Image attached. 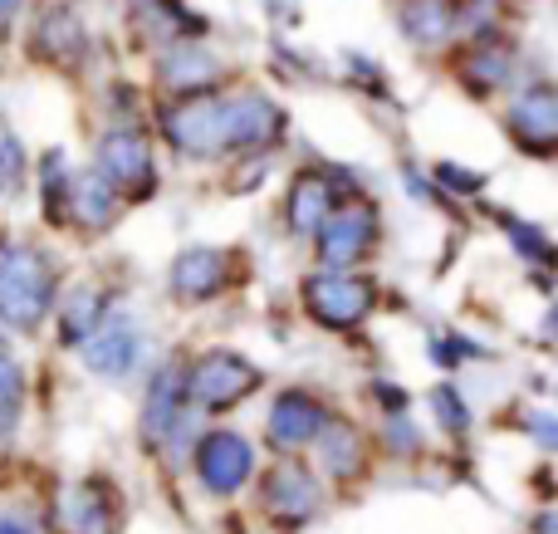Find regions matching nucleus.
I'll use <instances>...</instances> for the list:
<instances>
[{
    "label": "nucleus",
    "mask_w": 558,
    "mask_h": 534,
    "mask_svg": "<svg viewBox=\"0 0 558 534\" xmlns=\"http://www.w3.org/2000/svg\"><path fill=\"white\" fill-rule=\"evenodd\" d=\"M49 294H54V275H49L45 255L29 245L0 251V324L5 329H39V319L49 314Z\"/></svg>",
    "instance_id": "1"
},
{
    "label": "nucleus",
    "mask_w": 558,
    "mask_h": 534,
    "mask_svg": "<svg viewBox=\"0 0 558 534\" xmlns=\"http://www.w3.org/2000/svg\"><path fill=\"white\" fill-rule=\"evenodd\" d=\"M162 133H167V143L186 157L231 153V113H226V98H192V104H182V108H167Z\"/></svg>",
    "instance_id": "2"
},
{
    "label": "nucleus",
    "mask_w": 558,
    "mask_h": 534,
    "mask_svg": "<svg viewBox=\"0 0 558 534\" xmlns=\"http://www.w3.org/2000/svg\"><path fill=\"white\" fill-rule=\"evenodd\" d=\"M98 172H104V182L113 186L118 196H147L157 182L147 137L133 133V128H113V133L98 143Z\"/></svg>",
    "instance_id": "3"
},
{
    "label": "nucleus",
    "mask_w": 558,
    "mask_h": 534,
    "mask_svg": "<svg viewBox=\"0 0 558 534\" xmlns=\"http://www.w3.org/2000/svg\"><path fill=\"white\" fill-rule=\"evenodd\" d=\"M255 383H260V368H255V363H245L241 353L216 349L192 368V378H186L182 392L196 402V408H231V402H241L245 392H255Z\"/></svg>",
    "instance_id": "4"
},
{
    "label": "nucleus",
    "mask_w": 558,
    "mask_h": 534,
    "mask_svg": "<svg viewBox=\"0 0 558 534\" xmlns=\"http://www.w3.org/2000/svg\"><path fill=\"white\" fill-rule=\"evenodd\" d=\"M304 304L328 329H353L373 310V284L353 280V275H314V280H304Z\"/></svg>",
    "instance_id": "5"
},
{
    "label": "nucleus",
    "mask_w": 558,
    "mask_h": 534,
    "mask_svg": "<svg viewBox=\"0 0 558 534\" xmlns=\"http://www.w3.org/2000/svg\"><path fill=\"white\" fill-rule=\"evenodd\" d=\"M251 466H255V451H251V441L235 437V432H211V437H202V447H196V476H202V486L216 490V496L241 490Z\"/></svg>",
    "instance_id": "6"
},
{
    "label": "nucleus",
    "mask_w": 558,
    "mask_h": 534,
    "mask_svg": "<svg viewBox=\"0 0 558 534\" xmlns=\"http://www.w3.org/2000/svg\"><path fill=\"white\" fill-rule=\"evenodd\" d=\"M226 113H231V147L251 153V147H270L279 133H284V113H279L275 98L265 94H235L226 98Z\"/></svg>",
    "instance_id": "7"
},
{
    "label": "nucleus",
    "mask_w": 558,
    "mask_h": 534,
    "mask_svg": "<svg viewBox=\"0 0 558 534\" xmlns=\"http://www.w3.org/2000/svg\"><path fill=\"white\" fill-rule=\"evenodd\" d=\"M143 359V333L133 329L128 319H113L108 329H94L84 339V363L104 378H128Z\"/></svg>",
    "instance_id": "8"
},
{
    "label": "nucleus",
    "mask_w": 558,
    "mask_h": 534,
    "mask_svg": "<svg viewBox=\"0 0 558 534\" xmlns=\"http://www.w3.org/2000/svg\"><path fill=\"white\" fill-rule=\"evenodd\" d=\"M373 211L367 206H348V211H333L324 226H318V255L328 265H353L363 260V251L373 245Z\"/></svg>",
    "instance_id": "9"
},
{
    "label": "nucleus",
    "mask_w": 558,
    "mask_h": 534,
    "mask_svg": "<svg viewBox=\"0 0 558 534\" xmlns=\"http://www.w3.org/2000/svg\"><path fill=\"white\" fill-rule=\"evenodd\" d=\"M510 128H514V137H520L530 153L549 157V147H554V137H558V94H554L549 84L524 88L520 104L510 108Z\"/></svg>",
    "instance_id": "10"
},
{
    "label": "nucleus",
    "mask_w": 558,
    "mask_h": 534,
    "mask_svg": "<svg viewBox=\"0 0 558 534\" xmlns=\"http://www.w3.org/2000/svg\"><path fill=\"white\" fill-rule=\"evenodd\" d=\"M333 216V182L324 172H299L284 196V221L294 235H314Z\"/></svg>",
    "instance_id": "11"
},
{
    "label": "nucleus",
    "mask_w": 558,
    "mask_h": 534,
    "mask_svg": "<svg viewBox=\"0 0 558 534\" xmlns=\"http://www.w3.org/2000/svg\"><path fill=\"white\" fill-rule=\"evenodd\" d=\"M324 408H318L308 392H284V398H275L270 408V441L275 447H308V441L324 432Z\"/></svg>",
    "instance_id": "12"
},
{
    "label": "nucleus",
    "mask_w": 558,
    "mask_h": 534,
    "mask_svg": "<svg viewBox=\"0 0 558 534\" xmlns=\"http://www.w3.org/2000/svg\"><path fill=\"white\" fill-rule=\"evenodd\" d=\"M397 20H402L412 45L436 49L456 35V25H461V0H402Z\"/></svg>",
    "instance_id": "13"
},
{
    "label": "nucleus",
    "mask_w": 558,
    "mask_h": 534,
    "mask_svg": "<svg viewBox=\"0 0 558 534\" xmlns=\"http://www.w3.org/2000/svg\"><path fill=\"white\" fill-rule=\"evenodd\" d=\"M226 284V251L216 245H196V251H182L172 265V290L182 300H211Z\"/></svg>",
    "instance_id": "14"
},
{
    "label": "nucleus",
    "mask_w": 558,
    "mask_h": 534,
    "mask_svg": "<svg viewBox=\"0 0 558 534\" xmlns=\"http://www.w3.org/2000/svg\"><path fill=\"white\" fill-rule=\"evenodd\" d=\"M157 74H162V84L172 88V94H196V88L216 84L221 59H216L211 49H202V45H177V49H167L162 54Z\"/></svg>",
    "instance_id": "15"
},
{
    "label": "nucleus",
    "mask_w": 558,
    "mask_h": 534,
    "mask_svg": "<svg viewBox=\"0 0 558 534\" xmlns=\"http://www.w3.org/2000/svg\"><path fill=\"white\" fill-rule=\"evenodd\" d=\"M88 45L84 25H78V15L69 5H54L39 15L35 25V54L39 59H54V64H69V59H78Z\"/></svg>",
    "instance_id": "16"
},
{
    "label": "nucleus",
    "mask_w": 558,
    "mask_h": 534,
    "mask_svg": "<svg viewBox=\"0 0 558 534\" xmlns=\"http://www.w3.org/2000/svg\"><path fill=\"white\" fill-rule=\"evenodd\" d=\"M59 525L69 534H113V510H108L104 490L94 486H74L59 500Z\"/></svg>",
    "instance_id": "17"
},
{
    "label": "nucleus",
    "mask_w": 558,
    "mask_h": 534,
    "mask_svg": "<svg viewBox=\"0 0 558 534\" xmlns=\"http://www.w3.org/2000/svg\"><path fill=\"white\" fill-rule=\"evenodd\" d=\"M69 202H74V216L88 226V231H104L118 216V192L104 182V172H88L69 182Z\"/></svg>",
    "instance_id": "18"
},
{
    "label": "nucleus",
    "mask_w": 558,
    "mask_h": 534,
    "mask_svg": "<svg viewBox=\"0 0 558 534\" xmlns=\"http://www.w3.org/2000/svg\"><path fill=\"white\" fill-rule=\"evenodd\" d=\"M318 466L328 471V476H353V471H363V437H357L353 427H343V422H324V432H318Z\"/></svg>",
    "instance_id": "19"
},
{
    "label": "nucleus",
    "mask_w": 558,
    "mask_h": 534,
    "mask_svg": "<svg viewBox=\"0 0 558 534\" xmlns=\"http://www.w3.org/2000/svg\"><path fill=\"white\" fill-rule=\"evenodd\" d=\"M270 506L275 515H289V520H304L308 510L318 506V486L304 466H279L270 476Z\"/></svg>",
    "instance_id": "20"
},
{
    "label": "nucleus",
    "mask_w": 558,
    "mask_h": 534,
    "mask_svg": "<svg viewBox=\"0 0 558 534\" xmlns=\"http://www.w3.org/2000/svg\"><path fill=\"white\" fill-rule=\"evenodd\" d=\"M177 398H182V373L177 368H162L153 378V392H147V437H162V432L177 427Z\"/></svg>",
    "instance_id": "21"
},
{
    "label": "nucleus",
    "mask_w": 558,
    "mask_h": 534,
    "mask_svg": "<svg viewBox=\"0 0 558 534\" xmlns=\"http://www.w3.org/2000/svg\"><path fill=\"white\" fill-rule=\"evenodd\" d=\"M98 324H104V294H98V290H74V294H69L64 319H59L64 343H84Z\"/></svg>",
    "instance_id": "22"
},
{
    "label": "nucleus",
    "mask_w": 558,
    "mask_h": 534,
    "mask_svg": "<svg viewBox=\"0 0 558 534\" xmlns=\"http://www.w3.org/2000/svg\"><path fill=\"white\" fill-rule=\"evenodd\" d=\"M20 402H25V378H20V363L15 353L0 343V441L15 432L20 422Z\"/></svg>",
    "instance_id": "23"
},
{
    "label": "nucleus",
    "mask_w": 558,
    "mask_h": 534,
    "mask_svg": "<svg viewBox=\"0 0 558 534\" xmlns=\"http://www.w3.org/2000/svg\"><path fill=\"white\" fill-rule=\"evenodd\" d=\"M20 177H25V153H20L15 128L0 118V192H15Z\"/></svg>",
    "instance_id": "24"
},
{
    "label": "nucleus",
    "mask_w": 558,
    "mask_h": 534,
    "mask_svg": "<svg viewBox=\"0 0 558 534\" xmlns=\"http://www.w3.org/2000/svg\"><path fill=\"white\" fill-rule=\"evenodd\" d=\"M465 74H471V84L481 88V94H490V88L510 84V59L505 54H475L471 64H465Z\"/></svg>",
    "instance_id": "25"
},
{
    "label": "nucleus",
    "mask_w": 558,
    "mask_h": 534,
    "mask_svg": "<svg viewBox=\"0 0 558 534\" xmlns=\"http://www.w3.org/2000/svg\"><path fill=\"white\" fill-rule=\"evenodd\" d=\"M510 241L520 245L530 260H549V241L539 235V226H510Z\"/></svg>",
    "instance_id": "26"
},
{
    "label": "nucleus",
    "mask_w": 558,
    "mask_h": 534,
    "mask_svg": "<svg viewBox=\"0 0 558 534\" xmlns=\"http://www.w3.org/2000/svg\"><path fill=\"white\" fill-rule=\"evenodd\" d=\"M436 412H441V417L451 422V427H465V408H461V398H456L451 388L436 392Z\"/></svg>",
    "instance_id": "27"
},
{
    "label": "nucleus",
    "mask_w": 558,
    "mask_h": 534,
    "mask_svg": "<svg viewBox=\"0 0 558 534\" xmlns=\"http://www.w3.org/2000/svg\"><path fill=\"white\" fill-rule=\"evenodd\" d=\"M441 182H451V186H461V192H481V177H471V172H461V167H441Z\"/></svg>",
    "instance_id": "28"
},
{
    "label": "nucleus",
    "mask_w": 558,
    "mask_h": 534,
    "mask_svg": "<svg viewBox=\"0 0 558 534\" xmlns=\"http://www.w3.org/2000/svg\"><path fill=\"white\" fill-rule=\"evenodd\" d=\"M0 534H29V530L20 525V520H0Z\"/></svg>",
    "instance_id": "29"
},
{
    "label": "nucleus",
    "mask_w": 558,
    "mask_h": 534,
    "mask_svg": "<svg viewBox=\"0 0 558 534\" xmlns=\"http://www.w3.org/2000/svg\"><path fill=\"white\" fill-rule=\"evenodd\" d=\"M5 5H10V0H0V10H5Z\"/></svg>",
    "instance_id": "30"
}]
</instances>
